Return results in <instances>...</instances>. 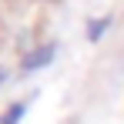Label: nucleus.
<instances>
[{
    "label": "nucleus",
    "mask_w": 124,
    "mask_h": 124,
    "mask_svg": "<svg viewBox=\"0 0 124 124\" xmlns=\"http://www.w3.org/2000/svg\"><path fill=\"white\" fill-rule=\"evenodd\" d=\"M50 57H54V47H44L40 54H34V57H27V64H23V67H27V70H34V67H40V64H47Z\"/></svg>",
    "instance_id": "obj_1"
}]
</instances>
